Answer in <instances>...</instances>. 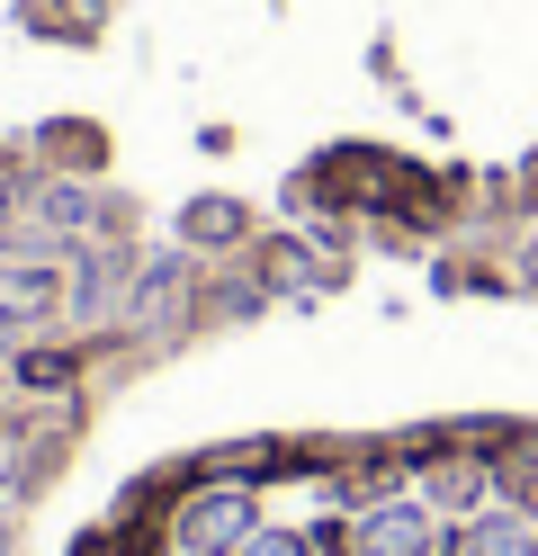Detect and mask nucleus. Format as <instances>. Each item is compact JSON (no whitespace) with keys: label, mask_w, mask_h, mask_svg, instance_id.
I'll list each match as a JSON object with an SVG mask.
<instances>
[{"label":"nucleus","mask_w":538,"mask_h":556,"mask_svg":"<svg viewBox=\"0 0 538 556\" xmlns=\"http://www.w3.org/2000/svg\"><path fill=\"white\" fill-rule=\"evenodd\" d=\"M251 530H261V484H234V476H189L179 503L162 520V547L171 556H234Z\"/></svg>","instance_id":"obj_1"},{"label":"nucleus","mask_w":538,"mask_h":556,"mask_svg":"<svg viewBox=\"0 0 538 556\" xmlns=\"http://www.w3.org/2000/svg\"><path fill=\"white\" fill-rule=\"evenodd\" d=\"M251 242H261V216H251L242 198H189L179 206V252L189 261L215 269V261H242Z\"/></svg>","instance_id":"obj_2"},{"label":"nucleus","mask_w":538,"mask_h":556,"mask_svg":"<svg viewBox=\"0 0 538 556\" xmlns=\"http://www.w3.org/2000/svg\"><path fill=\"white\" fill-rule=\"evenodd\" d=\"M449 556H538V520L512 503H485V511L449 520Z\"/></svg>","instance_id":"obj_3"},{"label":"nucleus","mask_w":538,"mask_h":556,"mask_svg":"<svg viewBox=\"0 0 538 556\" xmlns=\"http://www.w3.org/2000/svg\"><path fill=\"white\" fill-rule=\"evenodd\" d=\"M493 503H512L538 520V422L493 431Z\"/></svg>","instance_id":"obj_4"},{"label":"nucleus","mask_w":538,"mask_h":556,"mask_svg":"<svg viewBox=\"0 0 538 556\" xmlns=\"http://www.w3.org/2000/svg\"><path fill=\"white\" fill-rule=\"evenodd\" d=\"M36 170H54V180H108V135L99 126H46L27 144Z\"/></svg>","instance_id":"obj_5"},{"label":"nucleus","mask_w":538,"mask_h":556,"mask_svg":"<svg viewBox=\"0 0 538 556\" xmlns=\"http://www.w3.org/2000/svg\"><path fill=\"white\" fill-rule=\"evenodd\" d=\"M46 10V27H63V37H99L108 27V0H36Z\"/></svg>","instance_id":"obj_6"},{"label":"nucleus","mask_w":538,"mask_h":556,"mask_svg":"<svg viewBox=\"0 0 538 556\" xmlns=\"http://www.w3.org/2000/svg\"><path fill=\"white\" fill-rule=\"evenodd\" d=\"M234 556H305V530H270V520H261V530H251Z\"/></svg>","instance_id":"obj_7"}]
</instances>
